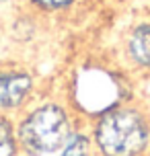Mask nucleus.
<instances>
[{
  "label": "nucleus",
  "mask_w": 150,
  "mask_h": 156,
  "mask_svg": "<svg viewBox=\"0 0 150 156\" xmlns=\"http://www.w3.org/2000/svg\"><path fill=\"white\" fill-rule=\"evenodd\" d=\"M101 156H140L150 142L148 119L132 107H113L101 113L93 133Z\"/></svg>",
  "instance_id": "1"
},
{
  "label": "nucleus",
  "mask_w": 150,
  "mask_h": 156,
  "mask_svg": "<svg viewBox=\"0 0 150 156\" xmlns=\"http://www.w3.org/2000/svg\"><path fill=\"white\" fill-rule=\"evenodd\" d=\"M70 117L62 105L43 103L25 117L19 125V144L31 156L52 154L70 138Z\"/></svg>",
  "instance_id": "2"
},
{
  "label": "nucleus",
  "mask_w": 150,
  "mask_h": 156,
  "mask_svg": "<svg viewBox=\"0 0 150 156\" xmlns=\"http://www.w3.org/2000/svg\"><path fill=\"white\" fill-rule=\"evenodd\" d=\"M76 103L88 113H105V111L117 107L121 97L119 80L111 72L91 68L82 72L74 84Z\"/></svg>",
  "instance_id": "3"
},
{
  "label": "nucleus",
  "mask_w": 150,
  "mask_h": 156,
  "mask_svg": "<svg viewBox=\"0 0 150 156\" xmlns=\"http://www.w3.org/2000/svg\"><path fill=\"white\" fill-rule=\"evenodd\" d=\"M33 90V78L27 72L0 70V111L21 107Z\"/></svg>",
  "instance_id": "4"
},
{
  "label": "nucleus",
  "mask_w": 150,
  "mask_h": 156,
  "mask_svg": "<svg viewBox=\"0 0 150 156\" xmlns=\"http://www.w3.org/2000/svg\"><path fill=\"white\" fill-rule=\"evenodd\" d=\"M127 55L132 62L150 68V23H142L134 27V31L127 37Z\"/></svg>",
  "instance_id": "5"
},
{
  "label": "nucleus",
  "mask_w": 150,
  "mask_h": 156,
  "mask_svg": "<svg viewBox=\"0 0 150 156\" xmlns=\"http://www.w3.org/2000/svg\"><path fill=\"white\" fill-rule=\"evenodd\" d=\"M16 154V136L10 119L0 115V156H15Z\"/></svg>",
  "instance_id": "6"
},
{
  "label": "nucleus",
  "mask_w": 150,
  "mask_h": 156,
  "mask_svg": "<svg viewBox=\"0 0 150 156\" xmlns=\"http://www.w3.org/2000/svg\"><path fill=\"white\" fill-rule=\"evenodd\" d=\"M91 152V140L84 133H70V138L62 146L60 156H88Z\"/></svg>",
  "instance_id": "7"
},
{
  "label": "nucleus",
  "mask_w": 150,
  "mask_h": 156,
  "mask_svg": "<svg viewBox=\"0 0 150 156\" xmlns=\"http://www.w3.org/2000/svg\"><path fill=\"white\" fill-rule=\"evenodd\" d=\"M31 4L48 12H58V10H66L68 6H72L74 0H31Z\"/></svg>",
  "instance_id": "8"
},
{
  "label": "nucleus",
  "mask_w": 150,
  "mask_h": 156,
  "mask_svg": "<svg viewBox=\"0 0 150 156\" xmlns=\"http://www.w3.org/2000/svg\"><path fill=\"white\" fill-rule=\"evenodd\" d=\"M0 2H10V0H0Z\"/></svg>",
  "instance_id": "9"
}]
</instances>
